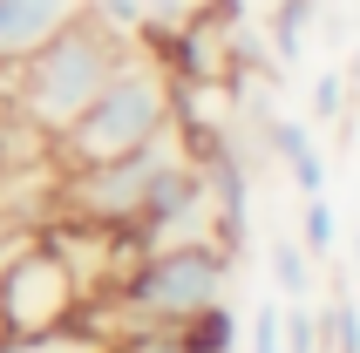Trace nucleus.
Instances as JSON below:
<instances>
[{
    "label": "nucleus",
    "instance_id": "obj_7",
    "mask_svg": "<svg viewBox=\"0 0 360 353\" xmlns=\"http://www.w3.org/2000/svg\"><path fill=\"white\" fill-rule=\"evenodd\" d=\"M259 143L285 163V176L300 184V197H326V157H320V143L306 136L300 116H272V109H259Z\"/></svg>",
    "mask_w": 360,
    "mask_h": 353
},
{
    "label": "nucleus",
    "instance_id": "obj_15",
    "mask_svg": "<svg viewBox=\"0 0 360 353\" xmlns=\"http://www.w3.org/2000/svg\"><path fill=\"white\" fill-rule=\"evenodd\" d=\"M252 353H285L279 347V306H259L252 313Z\"/></svg>",
    "mask_w": 360,
    "mask_h": 353
},
{
    "label": "nucleus",
    "instance_id": "obj_2",
    "mask_svg": "<svg viewBox=\"0 0 360 353\" xmlns=\"http://www.w3.org/2000/svg\"><path fill=\"white\" fill-rule=\"evenodd\" d=\"M231 293V252L218 238H191V245H150L136 265L109 285L122 333H170L191 313L218 306Z\"/></svg>",
    "mask_w": 360,
    "mask_h": 353
},
{
    "label": "nucleus",
    "instance_id": "obj_9",
    "mask_svg": "<svg viewBox=\"0 0 360 353\" xmlns=\"http://www.w3.org/2000/svg\"><path fill=\"white\" fill-rule=\"evenodd\" d=\"M0 353H109V340L96 326H61V333H34V340L0 333Z\"/></svg>",
    "mask_w": 360,
    "mask_h": 353
},
{
    "label": "nucleus",
    "instance_id": "obj_11",
    "mask_svg": "<svg viewBox=\"0 0 360 353\" xmlns=\"http://www.w3.org/2000/svg\"><path fill=\"white\" fill-rule=\"evenodd\" d=\"M272 278H279L285 299H306V293H313V258H306V245L279 238V245H272Z\"/></svg>",
    "mask_w": 360,
    "mask_h": 353
},
{
    "label": "nucleus",
    "instance_id": "obj_14",
    "mask_svg": "<svg viewBox=\"0 0 360 353\" xmlns=\"http://www.w3.org/2000/svg\"><path fill=\"white\" fill-rule=\"evenodd\" d=\"M340 109H347V75H320V82H313V116L333 122Z\"/></svg>",
    "mask_w": 360,
    "mask_h": 353
},
{
    "label": "nucleus",
    "instance_id": "obj_4",
    "mask_svg": "<svg viewBox=\"0 0 360 353\" xmlns=\"http://www.w3.org/2000/svg\"><path fill=\"white\" fill-rule=\"evenodd\" d=\"M82 313H89L82 278L68 272V258L41 231L0 238V333L14 340L61 333V326H82Z\"/></svg>",
    "mask_w": 360,
    "mask_h": 353
},
{
    "label": "nucleus",
    "instance_id": "obj_8",
    "mask_svg": "<svg viewBox=\"0 0 360 353\" xmlns=\"http://www.w3.org/2000/svg\"><path fill=\"white\" fill-rule=\"evenodd\" d=\"M170 347L177 353H238V313L218 299V306L191 313L184 326H170Z\"/></svg>",
    "mask_w": 360,
    "mask_h": 353
},
{
    "label": "nucleus",
    "instance_id": "obj_6",
    "mask_svg": "<svg viewBox=\"0 0 360 353\" xmlns=\"http://www.w3.org/2000/svg\"><path fill=\"white\" fill-rule=\"evenodd\" d=\"M96 0H0V75H14L27 55H41L61 27H75Z\"/></svg>",
    "mask_w": 360,
    "mask_h": 353
},
{
    "label": "nucleus",
    "instance_id": "obj_5",
    "mask_svg": "<svg viewBox=\"0 0 360 353\" xmlns=\"http://www.w3.org/2000/svg\"><path fill=\"white\" fill-rule=\"evenodd\" d=\"M184 150L177 122L163 129L157 143H143V150H129V157H109V163H89V170H61V211L82 217V224H109V231H136V211L143 197H150V184H157V170Z\"/></svg>",
    "mask_w": 360,
    "mask_h": 353
},
{
    "label": "nucleus",
    "instance_id": "obj_1",
    "mask_svg": "<svg viewBox=\"0 0 360 353\" xmlns=\"http://www.w3.org/2000/svg\"><path fill=\"white\" fill-rule=\"evenodd\" d=\"M136 55H143L136 34H129V27H109V20L89 7L75 27H61L41 55H27L14 75H7V96H14V109L34 122L41 136L55 143Z\"/></svg>",
    "mask_w": 360,
    "mask_h": 353
},
{
    "label": "nucleus",
    "instance_id": "obj_3",
    "mask_svg": "<svg viewBox=\"0 0 360 353\" xmlns=\"http://www.w3.org/2000/svg\"><path fill=\"white\" fill-rule=\"evenodd\" d=\"M170 122H177V75H163L150 55H136L48 150H55L61 170H89V163H109V157L157 143Z\"/></svg>",
    "mask_w": 360,
    "mask_h": 353
},
{
    "label": "nucleus",
    "instance_id": "obj_16",
    "mask_svg": "<svg viewBox=\"0 0 360 353\" xmlns=\"http://www.w3.org/2000/svg\"><path fill=\"white\" fill-rule=\"evenodd\" d=\"M354 258H360V224H354Z\"/></svg>",
    "mask_w": 360,
    "mask_h": 353
},
{
    "label": "nucleus",
    "instance_id": "obj_10",
    "mask_svg": "<svg viewBox=\"0 0 360 353\" xmlns=\"http://www.w3.org/2000/svg\"><path fill=\"white\" fill-rule=\"evenodd\" d=\"M320 353H360V306H354V293L326 299V313H320Z\"/></svg>",
    "mask_w": 360,
    "mask_h": 353
},
{
    "label": "nucleus",
    "instance_id": "obj_13",
    "mask_svg": "<svg viewBox=\"0 0 360 353\" xmlns=\"http://www.w3.org/2000/svg\"><path fill=\"white\" fill-rule=\"evenodd\" d=\"M300 245H306V258H333V204H326V197H306Z\"/></svg>",
    "mask_w": 360,
    "mask_h": 353
},
{
    "label": "nucleus",
    "instance_id": "obj_12",
    "mask_svg": "<svg viewBox=\"0 0 360 353\" xmlns=\"http://www.w3.org/2000/svg\"><path fill=\"white\" fill-rule=\"evenodd\" d=\"M279 347L285 353H320V313L306 299H285L279 306Z\"/></svg>",
    "mask_w": 360,
    "mask_h": 353
},
{
    "label": "nucleus",
    "instance_id": "obj_17",
    "mask_svg": "<svg viewBox=\"0 0 360 353\" xmlns=\"http://www.w3.org/2000/svg\"><path fill=\"white\" fill-rule=\"evenodd\" d=\"M354 306H360V293H354Z\"/></svg>",
    "mask_w": 360,
    "mask_h": 353
}]
</instances>
